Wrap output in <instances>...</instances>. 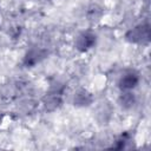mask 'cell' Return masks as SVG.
<instances>
[{
    "mask_svg": "<svg viewBox=\"0 0 151 151\" xmlns=\"http://www.w3.org/2000/svg\"><path fill=\"white\" fill-rule=\"evenodd\" d=\"M72 103L76 107H86L93 103V96L87 90L80 88L73 94Z\"/></svg>",
    "mask_w": 151,
    "mask_h": 151,
    "instance_id": "cell-5",
    "label": "cell"
},
{
    "mask_svg": "<svg viewBox=\"0 0 151 151\" xmlns=\"http://www.w3.org/2000/svg\"><path fill=\"white\" fill-rule=\"evenodd\" d=\"M139 73L134 70H126L118 79V87L120 91H132L139 84Z\"/></svg>",
    "mask_w": 151,
    "mask_h": 151,
    "instance_id": "cell-2",
    "label": "cell"
},
{
    "mask_svg": "<svg viewBox=\"0 0 151 151\" xmlns=\"http://www.w3.org/2000/svg\"><path fill=\"white\" fill-rule=\"evenodd\" d=\"M47 54H48V52L44 48H38V47L31 48L26 52L24 60H22V64L26 67H33L37 64H39L40 61H42L47 57Z\"/></svg>",
    "mask_w": 151,
    "mask_h": 151,
    "instance_id": "cell-4",
    "label": "cell"
},
{
    "mask_svg": "<svg viewBox=\"0 0 151 151\" xmlns=\"http://www.w3.org/2000/svg\"><path fill=\"white\" fill-rule=\"evenodd\" d=\"M61 104H63L61 93L50 91V93L44 98V107L46 111H50V112L55 111L61 106Z\"/></svg>",
    "mask_w": 151,
    "mask_h": 151,
    "instance_id": "cell-6",
    "label": "cell"
},
{
    "mask_svg": "<svg viewBox=\"0 0 151 151\" xmlns=\"http://www.w3.org/2000/svg\"><path fill=\"white\" fill-rule=\"evenodd\" d=\"M118 103H119V105L123 109L129 110V109L134 106V104H136V96L131 91H122V94L118 98Z\"/></svg>",
    "mask_w": 151,
    "mask_h": 151,
    "instance_id": "cell-7",
    "label": "cell"
},
{
    "mask_svg": "<svg viewBox=\"0 0 151 151\" xmlns=\"http://www.w3.org/2000/svg\"><path fill=\"white\" fill-rule=\"evenodd\" d=\"M97 44V34L91 31H84L76 38V48L79 52H87Z\"/></svg>",
    "mask_w": 151,
    "mask_h": 151,
    "instance_id": "cell-3",
    "label": "cell"
},
{
    "mask_svg": "<svg viewBox=\"0 0 151 151\" xmlns=\"http://www.w3.org/2000/svg\"><path fill=\"white\" fill-rule=\"evenodd\" d=\"M103 15V8L97 5V4H92L88 6L87 11H86V17H87V20L91 21V22H97L100 20Z\"/></svg>",
    "mask_w": 151,
    "mask_h": 151,
    "instance_id": "cell-8",
    "label": "cell"
},
{
    "mask_svg": "<svg viewBox=\"0 0 151 151\" xmlns=\"http://www.w3.org/2000/svg\"><path fill=\"white\" fill-rule=\"evenodd\" d=\"M151 37V27L149 22H142L133 28L129 29L125 34L126 41L131 44H138V45H144L150 41Z\"/></svg>",
    "mask_w": 151,
    "mask_h": 151,
    "instance_id": "cell-1",
    "label": "cell"
}]
</instances>
